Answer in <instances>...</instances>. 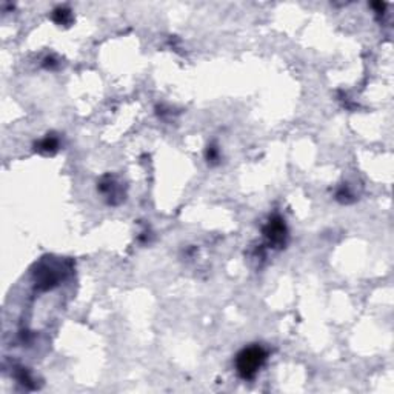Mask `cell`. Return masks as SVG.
Here are the masks:
<instances>
[{
    "instance_id": "1",
    "label": "cell",
    "mask_w": 394,
    "mask_h": 394,
    "mask_svg": "<svg viewBox=\"0 0 394 394\" xmlns=\"http://www.w3.org/2000/svg\"><path fill=\"white\" fill-rule=\"evenodd\" d=\"M265 359H266V352L262 346L254 345L242 349L236 359V368L239 376L245 380L253 379L257 374L260 366L263 365Z\"/></svg>"
},
{
    "instance_id": "2",
    "label": "cell",
    "mask_w": 394,
    "mask_h": 394,
    "mask_svg": "<svg viewBox=\"0 0 394 394\" xmlns=\"http://www.w3.org/2000/svg\"><path fill=\"white\" fill-rule=\"evenodd\" d=\"M265 234L273 243H276V245L282 243L285 239V234H286L283 220L280 217H274L273 220H269L268 226L265 228Z\"/></svg>"
},
{
    "instance_id": "3",
    "label": "cell",
    "mask_w": 394,
    "mask_h": 394,
    "mask_svg": "<svg viewBox=\"0 0 394 394\" xmlns=\"http://www.w3.org/2000/svg\"><path fill=\"white\" fill-rule=\"evenodd\" d=\"M57 148V140L54 137H47L45 140H42L39 143V151H45V153H51Z\"/></svg>"
},
{
    "instance_id": "4",
    "label": "cell",
    "mask_w": 394,
    "mask_h": 394,
    "mask_svg": "<svg viewBox=\"0 0 394 394\" xmlns=\"http://www.w3.org/2000/svg\"><path fill=\"white\" fill-rule=\"evenodd\" d=\"M70 19H71V14L67 10H57L54 13V20L57 24H67Z\"/></svg>"
}]
</instances>
